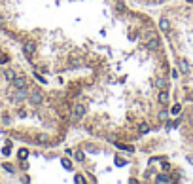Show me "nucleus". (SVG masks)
<instances>
[{"label":"nucleus","instance_id":"nucleus-3","mask_svg":"<svg viewBox=\"0 0 193 184\" xmlns=\"http://www.w3.org/2000/svg\"><path fill=\"white\" fill-rule=\"evenodd\" d=\"M36 50H38V46H36V42H34V40H27L25 44H23V51H25V55H27V57L34 55Z\"/></svg>","mask_w":193,"mask_h":184},{"label":"nucleus","instance_id":"nucleus-15","mask_svg":"<svg viewBox=\"0 0 193 184\" xmlns=\"http://www.w3.org/2000/svg\"><path fill=\"white\" fill-rule=\"evenodd\" d=\"M116 146H117V148H121V150H127V152H133V146H127V144H121V143H117Z\"/></svg>","mask_w":193,"mask_h":184},{"label":"nucleus","instance_id":"nucleus-11","mask_svg":"<svg viewBox=\"0 0 193 184\" xmlns=\"http://www.w3.org/2000/svg\"><path fill=\"white\" fill-rule=\"evenodd\" d=\"M138 131H140V135H146V133L150 131V125H148V124H140Z\"/></svg>","mask_w":193,"mask_h":184},{"label":"nucleus","instance_id":"nucleus-2","mask_svg":"<svg viewBox=\"0 0 193 184\" xmlns=\"http://www.w3.org/2000/svg\"><path fill=\"white\" fill-rule=\"evenodd\" d=\"M83 116H85V106L81 105V103L74 105V108H72V120H81Z\"/></svg>","mask_w":193,"mask_h":184},{"label":"nucleus","instance_id":"nucleus-5","mask_svg":"<svg viewBox=\"0 0 193 184\" xmlns=\"http://www.w3.org/2000/svg\"><path fill=\"white\" fill-rule=\"evenodd\" d=\"M12 86H14V88H27L28 86V80L25 78V76H15L14 80H12Z\"/></svg>","mask_w":193,"mask_h":184},{"label":"nucleus","instance_id":"nucleus-4","mask_svg":"<svg viewBox=\"0 0 193 184\" xmlns=\"http://www.w3.org/2000/svg\"><path fill=\"white\" fill-rule=\"evenodd\" d=\"M159 44H161V40H159L155 34H153L152 38H148V40H146V48H148L150 51H155V50L159 48Z\"/></svg>","mask_w":193,"mask_h":184},{"label":"nucleus","instance_id":"nucleus-20","mask_svg":"<svg viewBox=\"0 0 193 184\" xmlns=\"http://www.w3.org/2000/svg\"><path fill=\"white\" fill-rule=\"evenodd\" d=\"M161 167H163V171H171V163H169V161H163Z\"/></svg>","mask_w":193,"mask_h":184},{"label":"nucleus","instance_id":"nucleus-16","mask_svg":"<svg viewBox=\"0 0 193 184\" xmlns=\"http://www.w3.org/2000/svg\"><path fill=\"white\" fill-rule=\"evenodd\" d=\"M27 156H28V150H27V148H21V150H19V158H21V160H25Z\"/></svg>","mask_w":193,"mask_h":184},{"label":"nucleus","instance_id":"nucleus-14","mask_svg":"<svg viewBox=\"0 0 193 184\" xmlns=\"http://www.w3.org/2000/svg\"><path fill=\"white\" fill-rule=\"evenodd\" d=\"M180 110H182V105H174L171 108V114H174V116H178L180 114Z\"/></svg>","mask_w":193,"mask_h":184},{"label":"nucleus","instance_id":"nucleus-8","mask_svg":"<svg viewBox=\"0 0 193 184\" xmlns=\"http://www.w3.org/2000/svg\"><path fill=\"white\" fill-rule=\"evenodd\" d=\"M4 76H6V80H8V82H12V80H14L17 74H15L14 69H6V70H4Z\"/></svg>","mask_w":193,"mask_h":184},{"label":"nucleus","instance_id":"nucleus-22","mask_svg":"<svg viewBox=\"0 0 193 184\" xmlns=\"http://www.w3.org/2000/svg\"><path fill=\"white\" fill-rule=\"evenodd\" d=\"M4 167H6V171H12V173H14V167L9 165V163H6V165H4Z\"/></svg>","mask_w":193,"mask_h":184},{"label":"nucleus","instance_id":"nucleus-10","mask_svg":"<svg viewBox=\"0 0 193 184\" xmlns=\"http://www.w3.org/2000/svg\"><path fill=\"white\" fill-rule=\"evenodd\" d=\"M155 88H159V89H167V82L163 78H157L155 80Z\"/></svg>","mask_w":193,"mask_h":184},{"label":"nucleus","instance_id":"nucleus-1","mask_svg":"<svg viewBox=\"0 0 193 184\" xmlns=\"http://www.w3.org/2000/svg\"><path fill=\"white\" fill-rule=\"evenodd\" d=\"M28 103H30L32 106H40L42 103H44V95H42L40 89H32V91L28 93Z\"/></svg>","mask_w":193,"mask_h":184},{"label":"nucleus","instance_id":"nucleus-17","mask_svg":"<svg viewBox=\"0 0 193 184\" xmlns=\"http://www.w3.org/2000/svg\"><path fill=\"white\" fill-rule=\"evenodd\" d=\"M116 165L117 167H123V165H127V161L123 160V158H116Z\"/></svg>","mask_w":193,"mask_h":184},{"label":"nucleus","instance_id":"nucleus-18","mask_svg":"<svg viewBox=\"0 0 193 184\" xmlns=\"http://www.w3.org/2000/svg\"><path fill=\"white\" fill-rule=\"evenodd\" d=\"M61 163H63V167H64V169H72L70 160H61Z\"/></svg>","mask_w":193,"mask_h":184},{"label":"nucleus","instance_id":"nucleus-21","mask_svg":"<svg viewBox=\"0 0 193 184\" xmlns=\"http://www.w3.org/2000/svg\"><path fill=\"white\" fill-rule=\"evenodd\" d=\"M70 65H72V67H80L81 61H80V59H74V61H70Z\"/></svg>","mask_w":193,"mask_h":184},{"label":"nucleus","instance_id":"nucleus-23","mask_svg":"<svg viewBox=\"0 0 193 184\" xmlns=\"http://www.w3.org/2000/svg\"><path fill=\"white\" fill-rule=\"evenodd\" d=\"M189 122H191V124H193V112H191V114H189Z\"/></svg>","mask_w":193,"mask_h":184},{"label":"nucleus","instance_id":"nucleus-6","mask_svg":"<svg viewBox=\"0 0 193 184\" xmlns=\"http://www.w3.org/2000/svg\"><path fill=\"white\" fill-rule=\"evenodd\" d=\"M178 69H180V72H182V74H188L189 70H191V65H189L188 59L180 57V59H178Z\"/></svg>","mask_w":193,"mask_h":184},{"label":"nucleus","instance_id":"nucleus-7","mask_svg":"<svg viewBox=\"0 0 193 184\" xmlns=\"http://www.w3.org/2000/svg\"><path fill=\"white\" fill-rule=\"evenodd\" d=\"M159 29H161L163 32H169V29H171V21L167 17H161L159 19Z\"/></svg>","mask_w":193,"mask_h":184},{"label":"nucleus","instance_id":"nucleus-9","mask_svg":"<svg viewBox=\"0 0 193 184\" xmlns=\"http://www.w3.org/2000/svg\"><path fill=\"white\" fill-rule=\"evenodd\" d=\"M157 99H159V103H167L169 101V93H167V89H161V91H159Z\"/></svg>","mask_w":193,"mask_h":184},{"label":"nucleus","instance_id":"nucleus-12","mask_svg":"<svg viewBox=\"0 0 193 184\" xmlns=\"http://www.w3.org/2000/svg\"><path fill=\"white\" fill-rule=\"evenodd\" d=\"M155 182H159V184H161V182H171V177H167V175H159L157 179H155Z\"/></svg>","mask_w":193,"mask_h":184},{"label":"nucleus","instance_id":"nucleus-19","mask_svg":"<svg viewBox=\"0 0 193 184\" xmlns=\"http://www.w3.org/2000/svg\"><path fill=\"white\" fill-rule=\"evenodd\" d=\"M74 182H76V184H83V182H85V179H83L81 175H76V177H74Z\"/></svg>","mask_w":193,"mask_h":184},{"label":"nucleus","instance_id":"nucleus-13","mask_svg":"<svg viewBox=\"0 0 193 184\" xmlns=\"http://www.w3.org/2000/svg\"><path fill=\"white\" fill-rule=\"evenodd\" d=\"M74 158H76V161H80V163H81V161L85 160V154H83V152H80V150H78V152H74Z\"/></svg>","mask_w":193,"mask_h":184}]
</instances>
